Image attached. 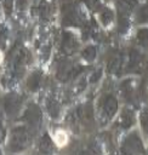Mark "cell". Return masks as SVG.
<instances>
[{
  "label": "cell",
  "instance_id": "cell-1",
  "mask_svg": "<svg viewBox=\"0 0 148 155\" xmlns=\"http://www.w3.org/2000/svg\"><path fill=\"white\" fill-rule=\"evenodd\" d=\"M29 143V132L25 127L18 126L15 127L10 133V140H8V148L12 153L22 151L27 148Z\"/></svg>",
  "mask_w": 148,
  "mask_h": 155
},
{
  "label": "cell",
  "instance_id": "cell-2",
  "mask_svg": "<svg viewBox=\"0 0 148 155\" xmlns=\"http://www.w3.org/2000/svg\"><path fill=\"white\" fill-rule=\"evenodd\" d=\"M23 120L33 128H38L41 121V110L40 108L34 104V103H29L24 114H23Z\"/></svg>",
  "mask_w": 148,
  "mask_h": 155
},
{
  "label": "cell",
  "instance_id": "cell-3",
  "mask_svg": "<svg viewBox=\"0 0 148 155\" xmlns=\"http://www.w3.org/2000/svg\"><path fill=\"white\" fill-rule=\"evenodd\" d=\"M22 105V97L17 93H10L4 98V110L8 116H15Z\"/></svg>",
  "mask_w": 148,
  "mask_h": 155
},
{
  "label": "cell",
  "instance_id": "cell-4",
  "mask_svg": "<svg viewBox=\"0 0 148 155\" xmlns=\"http://www.w3.org/2000/svg\"><path fill=\"white\" fill-rule=\"evenodd\" d=\"M121 150L124 153H142L143 147H142V140L140 136H137L136 132L129 134L123 143Z\"/></svg>",
  "mask_w": 148,
  "mask_h": 155
},
{
  "label": "cell",
  "instance_id": "cell-5",
  "mask_svg": "<svg viewBox=\"0 0 148 155\" xmlns=\"http://www.w3.org/2000/svg\"><path fill=\"white\" fill-rule=\"evenodd\" d=\"M79 46V42L74 34L70 31H63L62 34V42H61V50L64 54H72L76 51Z\"/></svg>",
  "mask_w": 148,
  "mask_h": 155
},
{
  "label": "cell",
  "instance_id": "cell-6",
  "mask_svg": "<svg viewBox=\"0 0 148 155\" xmlns=\"http://www.w3.org/2000/svg\"><path fill=\"white\" fill-rule=\"evenodd\" d=\"M118 110V101L113 94H107L103 98V104H102V115L109 120L112 119Z\"/></svg>",
  "mask_w": 148,
  "mask_h": 155
},
{
  "label": "cell",
  "instance_id": "cell-7",
  "mask_svg": "<svg viewBox=\"0 0 148 155\" xmlns=\"http://www.w3.org/2000/svg\"><path fill=\"white\" fill-rule=\"evenodd\" d=\"M81 18L76 10L72 5H66L63 6V24L64 25H80Z\"/></svg>",
  "mask_w": 148,
  "mask_h": 155
},
{
  "label": "cell",
  "instance_id": "cell-8",
  "mask_svg": "<svg viewBox=\"0 0 148 155\" xmlns=\"http://www.w3.org/2000/svg\"><path fill=\"white\" fill-rule=\"evenodd\" d=\"M40 82H41V73L39 70L33 71L29 75V78L27 79V87H28L29 91L34 92V91H36L39 88Z\"/></svg>",
  "mask_w": 148,
  "mask_h": 155
},
{
  "label": "cell",
  "instance_id": "cell-9",
  "mask_svg": "<svg viewBox=\"0 0 148 155\" xmlns=\"http://www.w3.org/2000/svg\"><path fill=\"white\" fill-rule=\"evenodd\" d=\"M133 121H135L133 113L131 110H129V109H124L121 115H120V120H119L120 127L121 128H129L130 126L133 125Z\"/></svg>",
  "mask_w": 148,
  "mask_h": 155
},
{
  "label": "cell",
  "instance_id": "cell-10",
  "mask_svg": "<svg viewBox=\"0 0 148 155\" xmlns=\"http://www.w3.org/2000/svg\"><path fill=\"white\" fill-rule=\"evenodd\" d=\"M46 107H47V111H49V114L51 115V117L57 119V117L59 116L61 107H59V103H58L55 98H49V99L46 101Z\"/></svg>",
  "mask_w": 148,
  "mask_h": 155
},
{
  "label": "cell",
  "instance_id": "cell-11",
  "mask_svg": "<svg viewBox=\"0 0 148 155\" xmlns=\"http://www.w3.org/2000/svg\"><path fill=\"white\" fill-rule=\"evenodd\" d=\"M39 13L42 21H47L52 13V6L47 0H42L39 5Z\"/></svg>",
  "mask_w": 148,
  "mask_h": 155
},
{
  "label": "cell",
  "instance_id": "cell-12",
  "mask_svg": "<svg viewBox=\"0 0 148 155\" xmlns=\"http://www.w3.org/2000/svg\"><path fill=\"white\" fill-rule=\"evenodd\" d=\"M120 91L123 93V96L126 99H130L133 92V81L131 79H126L120 84Z\"/></svg>",
  "mask_w": 148,
  "mask_h": 155
},
{
  "label": "cell",
  "instance_id": "cell-13",
  "mask_svg": "<svg viewBox=\"0 0 148 155\" xmlns=\"http://www.w3.org/2000/svg\"><path fill=\"white\" fill-rule=\"evenodd\" d=\"M137 5V0H118V8L119 12L130 13L131 8Z\"/></svg>",
  "mask_w": 148,
  "mask_h": 155
},
{
  "label": "cell",
  "instance_id": "cell-14",
  "mask_svg": "<svg viewBox=\"0 0 148 155\" xmlns=\"http://www.w3.org/2000/svg\"><path fill=\"white\" fill-rule=\"evenodd\" d=\"M39 149L41 153H51L52 151V142H51V138L49 137L47 133H45L42 136V138L40 139V145H39Z\"/></svg>",
  "mask_w": 148,
  "mask_h": 155
},
{
  "label": "cell",
  "instance_id": "cell-15",
  "mask_svg": "<svg viewBox=\"0 0 148 155\" xmlns=\"http://www.w3.org/2000/svg\"><path fill=\"white\" fill-rule=\"evenodd\" d=\"M137 42L141 46H148V28H142L137 31Z\"/></svg>",
  "mask_w": 148,
  "mask_h": 155
},
{
  "label": "cell",
  "instance_id": "cell-16",
  "mask_svg": "<svg viewBox=\"0 0 148 155\" xmlns=\"http://www.w3.org/2000/svg\"><path fill=\"white\" fill-rule=\"evenodd\" d=\"M96 52H97V50H96L95 46H87V47H85V48L82 50L81 56H82L86 61L91 62V61L95 59V57H96Z\"/></svg>",
  "mask_w": 148,
  "mask_h": 155
},
{
  "label": "cell",
  "instance_id": "cell-17",
  "mask_svg": "<svg viewBox=\"0 0 148 155\" xmlns=\"http://www.w3.org/2000/svg\"><path fill=\"white\" fill-rule=\"evenodd\" d=\"M99 17H101L102 23H103L104 25H107V24H109V23L112 22V19H113V11H112L110 8H108V7L102 8Z\"/></svg>",
  "mask_w": 148,
  "mask_h": 155
},
{
  "label": "cell",
  "instance_id": "cell-18",
  "mask_svg": "<svg viewBox=\"0 0 148 155\" xmlns=\"http://www.w3.org/2000/svg\"><path fill=\"white\" fill-rule=\"evenodd\" d=\"M142 58H141V54L137 52V51H131L130 53V59H129V68H136L140 63H141Z\"/></svg>",
  "mask_w": 148,
  "mask_h": 155
},
{
  "label": "cell",
  "instance_id": "cell-19",
  "mask_svg": "<svg viewBox=\"0 0 148 155\" xmlns=\"http://www.w3.org/2000/svg\"><path fill=\"white\" fill-rule=\"evenodd\" d=\"M137 22L142 23V22H148V5L147 6H143L138 12H137Z\"/></svg>",
  "mask_w": 148,
  "mask_h": 155
},
{
  "label": "cell",
  "instance_id": "cell-20",
  "mask_svg": "<svg viewBox=\"0 0 148 155\" xmlns=\"http://www.w3.org/2000/svg\"><path fill=\"white\" fill-rule=\"evenodd\" d=\"M120 65H121V59L119 57H114L109 61V64H108V68H109V71H116L120 69Z\"/></svg>",
  "mask_w": 148,
  "mask_h": 155
},
{
  "label": "cell",
  "instance_id": "cell-21",
  "mask_svg": "<svg viewBox=\"0 0 148 155\" xmlns=\"http://www.w3.org/2000/svg\"><path fill=\"white\" fill-rule=\"evenodd\" d=\"M141 125H142L143 132L148 134V110H144L141 114Z\"/></svg>",
  "mask_w": 148,
  "mask_h": 155
},
{
  "label": "cell",
  "instance_id": "cell-22",
  "mask_svg": "<svg viewBox=\"0 0 148 155\" xmlns=\"http://www.w3.org/2000/svg\"><path fill=\"white\" fill-rule=\"evenodd\" d=\"M4 7H5V13L7 16H10L12 13V10H13V0H5Z\"/></svg>",
  "mask_w": 148,
  "mask_h": 155
},
{
  "label": "cell",
  "instance_id": "cell-23",
  "mask_svg": "<svg viewBox=\"0 0 148 155\" xmlns=\"http://www.w3.org/2000/svg\"><path fill=\"white\" fill-rule=\"evenodd\" d=\"M6 38H7V28L4 24H0V45L5 42Z\"/></svg>",
  "mask_w": 148,
  "mask_h": 155
},
{
  "label": "cell",
  "instance_id": "cell-24",
  "mask_svg": "<svg viewBox=\"0 0 148 155\" xmlns=\"http://www.w3.org/2000/svg\"><path fill=\"white\" fill-rule=\"evenodd\" d=\"M101 75H102V70H101V69H97V70H95V71L91 74V78H90V82H97V81L99 80Z\"/></svg>",
  "mask_w": 148,
  "mask_h": 155
},
{
  "label": "cell",
  "instance_id": "cell-25",
  "mask_svg": "<svg viewBox=\"0 0 148 155\" xmlns=\"http://www.w3.org/2000/svg\"><path fill=\"white\" fill-rule=\"evenodd\" d=\"M85 2L89 5V7H91L93 10H96V8L99 7V1L98 0H85Z\"/></svg>",
  "mask_w": 148,
  "mask_h": 155
},
{
  "label": "cell",
  "instance_id": "cell-26",
  "mask_svg": "<svg viewBox=\"0 0 148 155\" xmlns=\"http://www.w3.org/2000/svg\"><path fill=\"white\" fill-rule=\"evenodd\" d=\"M16 4H17V6H18L21 10H23L24 6L27 5V0H16Z\"/></svg>",
  "mask_w": 148,
  "mask_h": 155
},
{
  "label": "cell",
  "instance_id": "cell-27",
  "mask_svg": "<svg viewBox=\"0 0 148 155\" xmlns=\"http://www.w3.org/2000/svg\"><path fill=\"white\" fill-rule=\"evenodd\" d=\"M2 136H4V126H2V122L0 120V139L2 138Z\"/></svg>",
  "mask_w": 148,
  "mask_h": 155
}]
</instances>
